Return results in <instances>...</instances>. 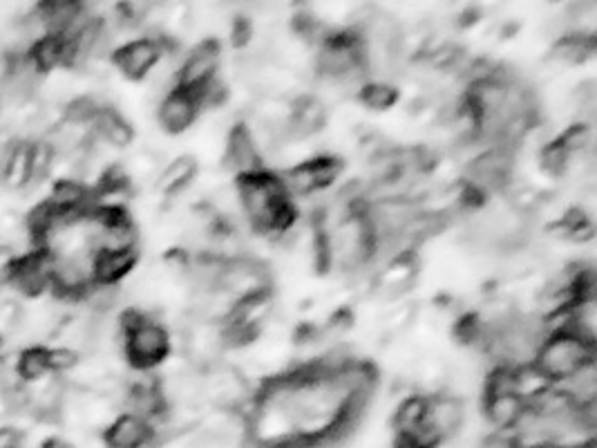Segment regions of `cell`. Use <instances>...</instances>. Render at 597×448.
I'll list each match as a JSON object with an SVG mask.
<instances>
[{
	"label": "cell",
	"mask_w": 597,
	"mask_h": 448,
	"mask_svg": "<svg viewBox=\"0 0 597 448\" xmlns=\"http://www.w3.org/2000/svg\"><path fill=\"white\" fill-rule=\"evenodd\" d=\"M327 124V106L314 95H302L293 101L287 121H284V135L287 139H305L320 133Z\"/></svg>",
	"instance_id": "cell-14"
},
{
	"label": "cell",
	"mask_w": 597,
	"mask_h": 448,
	"mask_svg": "<svg viewBox=\"0 0 597 448\" xmlns=\"http://www.w3.org/2000/svg\"><path fill=\"white\" fill-rule=\"evenodd\" d=\"M41 448H74V444L65 437H47V440L41 444Z\"/></svg>",
	"instance_id": "cell-28"
},
{
	"label": "cell",
	"mask_w": 597,
	"mask_h": 448,
	"mask_svg": "<svg viewBox=\"0 0 597 448\" xmlns=\"http://www.w3.org/2000/svg\"><path fill=\"white\" fill-rule=\"evenodd\" d=\"M559 231L571 240H589L593 236V220L582 207H568L557 222Z\"/></svg>",
	"instance_id": "cell-22"
},
{
	"label": "cell",
	"mask_w": 597,
	"mask_h": 448,
	"mask_svg": "<svg viewBox=\"0 0 597 448\" xmlns=\"http://www.w3.org/2000/svg\"><path fill=\"white\" fill-rule=\"evenodd\" d=\"M139 265V249H94L90 254L92 285L121 287Z\"/></svg>",
	"instance_id": "cell-10"
},
{
	"label": "cell",
	"mask_w": 597,
	"mask_h": 448,
	"mask_svg": "<svg viewBox=\"0 0 597 448\" xmlns=\"http://www.w3.org/2000/svg\"><path fill=\"white\" fill-rule=\"evenodd\" d=\"M345 171V160L334 153H322L311 157V160L300 162L298 166L282 173L284 186L293 200L309 198V195L327 191L336 186L340 175Z\"/></svg>",
	"instance_id": "cell-5"
},
{
	"label": "cell",
	"mask_w": 597,
	"mask_h": 448,
	"mask_svg": "<svg viewBox=\"0 0 597 448\" xmlns=\"http://www.w3.org/2000/svg\"><path fill=\"white\" fill-rule=\"evenodd\" d=\"M425 410H428V395H410L396 406L392 415L394 435H416L425 424Z\"/></svg>",
	"instance_id": "cell-18"
},
{
	"label": "cell",
	"mask_w": 597,
	"mask_h": 448,
	"mask_svg": "<svg viewBox=\"0 0 597 448\" xmlns=\"http://www.w3.org/2000/svg\"><path fill=\"white\" fill-rule=\"evenodd\" d=\"M173 52L170 39L164 34H141L126 43L115 45L110 54V63L128 81H146L153 74L161 59Z\"/></svg>",
	"instance_id": "cell-4"
},
{
	"label": "cell",
	"mask_w": 597,
	"mask_h": 448,
	"mask_svg": "<svg viewBox=\"0 0 597 448\" xmlns=\"http://www.w3.org/2000/svg\"><path fill=\"white\" fill-rule=\"evenodd\" d=\"M253 36H255V27H253L251 18L244 16V14L235 16L233 23H231V32H229V39H231L233 48L235 50L249 48V45L253 43Z\"/></svg>",
	"instance_id": "cell-25"
},
{
	"label": "cell",
	"mask_w": 597,
	"mask_h": 448,
	"mask_svg": "<svg viewBox=\"0 0 597 448\" xmlns=\"http://www.w3.org/2000/svg\"><path fill=\"white\" fill-rule=\"evenodd\" d=\"M14 379L23 386L43 384L45 379L54 377L50 368V345L30 343L16 352L14 357Z\"/></svg>",
	"instance_id": "cell-15"
},
{
	"label": "cell",
	"mask_w": 597,
	"mask_h": 448,
	"mask_svg": "<svg viewBox=\"0 0 597 448\" xmlns=\"http://www.w3.org/2000/svg\"><path fill=\"white\" fill-rule=\"evenodd\" d=\"M528 410L526 392H506V395L481 397V413L492 433H515Z\"/></svg>",
	"instance_id": "cell-12"
},
{
	"label": "cell",
	"mask_w": 597,
	"mask_h": 448,
	"mask_svg": "<svg viewBox=\"0 0 597 448\" xmlns=\"http://www.w3.org/2000/svg\"><path fill=\"white\" fill-rule=\"evenodd\" d=\"M159 437L157 426L146 417L123 410L103 431L106 448H148Z\"/></svg>",
	"instance_id": "cell-11"
},
{
	"label": "cell",
	"mask_w": 597,
	"mask_h": 448,
	"mask_svg": "<svg viewBox=\"0 0 597 448\" xmlns=\"http://www.w3.org/2000/svg\"><path fill=\"white\" fill-rule=\"evenodd\" d=\"M135 135L137 130L132 126V121L112 104H103L90 126V137L94 144L117 148V151H123V148L135 142Z\"/></svg>",
	"instance_id": "cell-13"
},
{
	"label": "cell",
	"mask_w": 597,
	"mask_h": 448,
	"mask_svg": "<svg viewBox=\"0 0 597 448\" xmlns=\"http://www.w3.org/2000/svg\"><path fill=\"white\" fill-rule=\"evenodd\" d=\"M157 124L168 137H179L188 133L202 115L199 101L193 92H188L179 86H170L161 99L157 101Z\"/></svg>",
	"instance_id": "cell-9"
},
{
	"label": "cell",
	"mask_w": 597,
	"mask_h": 448,
	"mask_svg": "<svg viewBox=\"0 0 597 448\" xmlns=\"http://www.w3.org/2000/svg\"><path fill=\"white\" fill-rule=\"evenodd\" d=\"M513 171L515 151L501 146H486L470 157L463 180L479 186L492 198L495 193L508 191V186L513 184Z\"/></svg>",
	"instance_id": "cell-6"
},
{
	"label": "cell",
	"mask_w": 597,
	"mask_h": 448,
	"mask_svg": "<svg viewBox=\"0 0 597 448\" xmlns=\"http://www.w3.org/2000/svg\"><path fill=\"white\" fill-rule=\"evenodd\" d=\"M356 99L360 106L372 112H387L401 101V90L396 83L385 79H367L363 86L356 90Z\"/></svg>",
	"instance_id": "cell-19"
},
{
	"label": "cell",
	"mask_w": 597,
	"mask_h": 448,
	"mask_svg": "<svg viewBox=\"0 0 597 448\" xmlns=\"http://www.w3.org/2000/svg\"><path fill=\"white\" fill-rule=\"evenodd\" d=\"M595 348L597 341L586 339L571 325L557 323L548 330L544 341L539 343L535 359L528 368L539 379V384L559 386L568 377H573L577 370L584 368L586 363L597 361Z\"/></svg>",
	"instance_id": "cell-1"
},
{
	"label": "cell",
	"mask_w": 597,
	"mask_h": 448,
	"mask_svg": "<svg viewBox=\"0 0 597 448\" xmlns=\"http://www.w3.org/2000/svg\"><path fill=\"white\" fill-rule=\"evenodd\" d=\"M356 316L352 307H338L334 314H329L327 323L320 328V336H340L354 328Z\"/></svg>",
	"instance_id": "cell-24"
},
{
	"label": "cell",
	"mask_w": 597,
	"mask_h": 448,
	"mask_svg": "<svg viewBox=\"0 0 597 448\" xmlns=\"http://www.w3.org/2000/svg\"><path fill=\"white\" fill-rule=\"evenodd\" d=\"M235 189H238L240 209L244 213L246 224H249L258 236H264V233H267V220L273 202H276L280 195H287L282 173L264 166L255 173L235 177Z\"/></svg>",
	"instance_id": "cell-3"
},
{
	"label": "cell",
	"mask_w": 597,
	"mask_h": 448,
	"mask_svg": "<svg viewBox=\"0 0 597 448\" xmlns=\"http://www.w3.org/2000/svg\"><path fill=\"white\" fill-rule=\"evenodd\" d=\"M486 319L479 312H463L454 319L452 325V339L457 341L461 348H479L486 339Z\"/></svg>",
	"instance_id": "cell-20"
},
{
	"label": "cell",
	"mask_w": 597,
	"mask_h": 448,
	"mask_svg": "<svg viewBox=\"0 0 597 448\" xmlns=\"http://www.w3.org/2000/svg\"><path fill=\"white\" fill-rule=\"evenodd\" d=\"M222 164L229 173L235 177L246 175V173H255L264 168V157H262V148L258 137H255L253 128L246 124V121H235V124L229 128L226 133V142H224V157Z\"/></svg>",
	"instance_id": "cell-8"
},
{
	"label": "cell",
	"mask_w": 597,
	"mask_h": 448,
	"mask_svg": "<svg viewBox=\"0 0 597 448\" xmlns=\"http://www.w3.org/2000/svg\"><path fill=\"white\" fill-rule=\"evenodd\" d=\"M392 448H423V446L410 435H394Z\"/></svg>",
	"instance_id": "cell-27"
},
{
	"label": "cell",
	"mask_w": 597,
	"mask_h": 448,
	"mask_svg": "<svg viewBox=\"0 0 597 448\" xmlns=\"http://www.w3.org/2000/svg\"><path fill=\"white\" fill-rule=\"evenodd\" d=\"M222 43L217 39H204L184 54L173 74V86L197 92L220 77Z\"/></svg>",
	"instance_id": "cell-7"
},
{
	"label": "cell",
	"mask_w": 597,
	"mask_h": 448,
	"mask_svg": "<svg viewBox=\"0 0 597 448\" xmlns=\"http://www.w3.org/2000/svg\"><path fill=\"white\" fill-rule=\"evenodd\" d=\"M555 139L559 142V146H562L564 151L575 160V155L586 153L591 148V144H593V126H591V121H584V119L573 121V124L566 126L562 130V133H559Z\"/></svg>",
	"instance_id": "cell-21"
},
{
	"label": "cell",
	"mask_w": 597,
	"mask_h": 448,
	"mask_svg": "<svg viewBox=\"0 0 597 448\" xmlns=\"http://www.w3.org/2000/svg\"><path fill=\"white\" fill-rule=\"evenodd\" d=\"M573 157L568 155L562 146H559L557 139L553 137L551 142H546L539 151V168L548 175V177H562L566 175L568 168H571Z\"/></svg>",
	"instance_id": "cell-23"
},
{
	"label": "cell",
	"mask_w": 597,
	"mask_h": 448,
	"mask_svg": "<svg viewBox=\"0 0 597 448\" xmlns=\"http://www.w3.org/2000/svg\"><path fill=\"white\" fill-rule=\"evenodd\" d=\"M121 352L128 368L139 375H150L168 361L173 352V334L155 314H150L135 330L121 334Z\"/></svg>",
	"instance_id": "cell-2"
},
{
	"label": "cell",
	"mask_w": 597,
	"mask_h": 448,
	"mask_svg": "<svg viewBox=\"0 0 597 448\" xmlns=\"http://www.w3.org/2000/svg\"><path fill=\"white\" fill-rule=\"evenodd\" d=\"M197 171L199 164L193 155H179L159 173L157 189L168 198H173V195L184 193L195 182Z\"/></svg>",
	"instance_id": "cell-17"
},
{
	"label": "cell",
	"mask_w": 597,
	"mask_h": 448,
	"mask_svg": "<svg viewBox=\"0 0 597 448\" xmlns=\"http://www.w3.org/2000/svg\"><path fill=\"white\" fill-rule=\"evenodd\" d=\"M597 48V36L584 30H566L555 39L551 56L559 63L582 65L591 59Z\"/></svg>",
	"instance_id": "cell-16"
},
{
	"label": "cell",
	"mask_w": 597,
	"mask_h": 448,
	"mask_svg": "<svg viewBox=\"0 0 597 448\" xmlns=\"http://www.w3.org/2000/svg\"><path fill=\"white\" fill-rule=\"evenodd\" d=\"M571 99L580 115H593L595 104H597V88H595L593 79H586L584 83H580V86L573 90Z\"/></svg>",
	"instance_id": "cell-26"
}]
</instances>
